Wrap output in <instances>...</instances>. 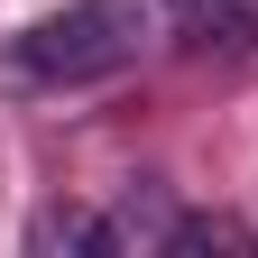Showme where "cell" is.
<instances>
[{
    "label": "cell",
    "instance_id": "2",
    "mask_svg": "<svg viewBox=\"0 0 258 258\" xmlns=\"http://www.w3.org/2000/svg\"><path fill=\"white\" fill-rule=\"evenodd\" d=\"M184 37L212 55H258V0H184Z\"/></svg>",
    "mask_w": 258,
    "mask_h": 258
},
{
    "label": "cell",
    "instance_id": "4",
    "mask_svg": "<svg viewBox=\"0 0 258 258\" xmlns=\"http://www.w3.org/2000/svg\"><path fill=\"white\" fill-rule=\"evenodd\" d=\"M166 249H258V231H249V221H231V212H194V221H175Z\"/></svg>",
    "mask_w": 258,
    "mask_h": 258
},
{
    "label": "cell",
    "instance_id": "3",
    "mask_svg": "<svg viewBox=\"0 0 258 258\" xmlns=\"http://www.w3.org/2000/svg\"><path fill=\"white\" fill-rule=\"evenodd\" d=\"M28 240L37 249H111V221H92V212H37Z\"/></svg>",
    "mask_w": 258,
    "mask_h": 258
},
{
    "label": "cell",
    "instance_id": "1",
    "mask_svg": "<svg viewBox=\"0 0 258 258\" xmlns=\"http://www.w3.org/2000/svg\"><path fill=\"white\" fill-rule=\"evenodd\" d=\"M139 37H148L139 0H64V10L19 28L10 64L37 74V83H102V74H120V64L139 55Z\"/></svg>",
    "mask_w": 258,
    "mask_h": 258
}]
</instances>
